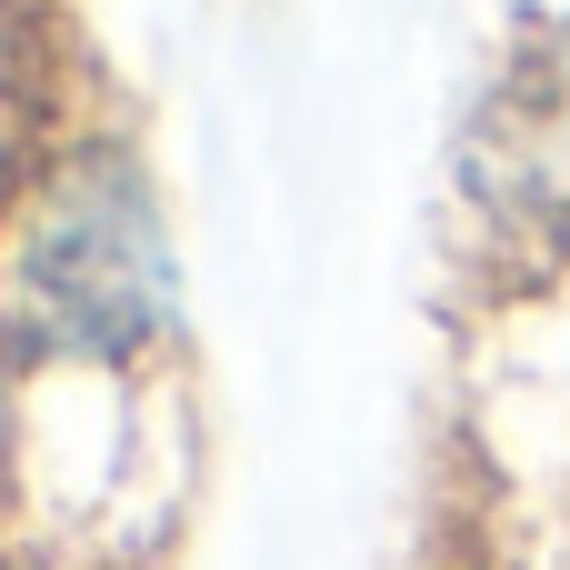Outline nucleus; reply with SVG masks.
I'll list each match as a JSON object with an SVG mask.
<instances>
[{"label":"nucleus","mask_w":570,"mask_h":570,"mask_svg":"<svg viewBox=\"0 0 570 570\" xmlns=\"http://www.w3.org/2000/svg\"><path fill=\"white\" fill-rule=\"evenodd\" d=\"M20 311L80 361H130L170 321V240L120 150L70 160L20 230Z\"/></svg>","instance_id":"f257e3e1"},{"label":"nucleus","mask_w":570,"mask_h":570,"mask_svg":"<svg viewBox=\"0 0 570 570\" xmlns=\"http://www.w3.org/2000/svg\"><path fill=\"white\" fill-rule=\"evenodd\" d=\"M461 190L511 261H561L570 250V10L531 20L481 90V120L461 140Z\"/></svg>","instance_id":"f03ea898"},{"label":"nucleus","mask_w":570,"mask_h":570,"mask_svg":"<svg viewBox=\"0 0 570 570\" xmlns=\"http://www.w3.org/2000/svg\"><path fill=\"white\" fill-rule=\"evenodd\" d=\"M30 140H40V50H30V20L0 0V190L30 170Z\"/></svg>","instance_id":"7ed1b4c3"}]
</instances>
